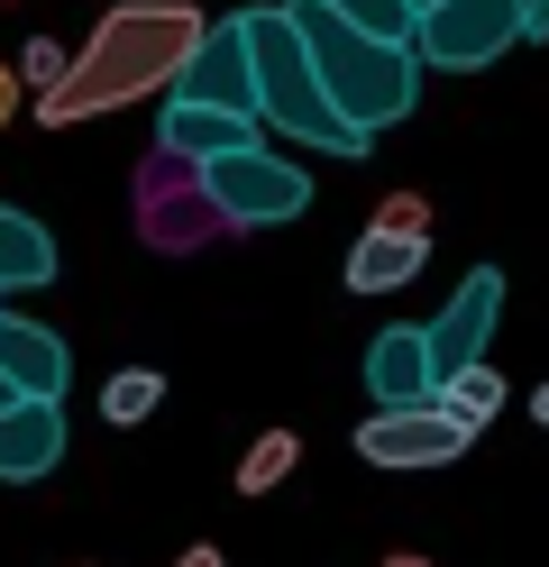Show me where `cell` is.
Here are the masks:
<instances>
[{
  "label": "cell",
  "mask_w": 549,
  "mask_h": 567,
  "mask_svg": "<svg viewBox=\"0 0 549 567\" xmlns=\"http://www.w3.org/2000/svg\"><path fill=\"white\" fill-rule=\"evenodd\" d=\"M202 38H211V19L193 10V0H120V10H101L92 47L37 92V120L73 128V120L129 111V101H146V92H174V74L193 64Z\"/></svg>",
  "instance_id": "6da1fadb"
},
{
  "label": "cell",
  "mask_w": 549,
  "mask_h": 567,
  "mask_svg": "<svg viewBox=\"0 0 549 567\" xmlns=\"http://www.w3.org/2000/svg\"><path fill=\"white\" fill-rule=\"evenodd\" d=\"M238 28H247V64H256V111H266L275 137H303V147H329V156H366L376 147V137L329 101L321 55L303 38V19H293V0L284 10H238Z\"/></svg>",
  "instance_id": "7a4b0ae2"
},
{
  "label": "cell",
  "mask_w": 549,
  "mask_h": 567,
  "mask_svg": "<svg viewBox=\"0 0 549 567\" xmlns=\"http://www.w3.org/2000/svg\"><path fill=\"white\" fill-rule=\"evenodd\" d=\"M293 19H303V38L321 55L329 101H339L366 137L394 128V120H413V101H421V47L413 38H376V28L339 19L329 0H293Z\"/></svg>",
  "instance_id": "3957f363"
},
{
  "label": "cell",
  "mask_w": 549,
  "mask_h": 567,
  "mask_svg": "<svg viewBox=\"0 0 549 567\" xmlns=\"http://www.w3.org/2000/svg\"><path fill=\"white\" fill-rule=\"evenodd\" d=\"M202 184H211V202H220V220H230V229H275V220H303V210H312L303 165L275 156L266 137H256V147L211 156V165H202Z\"/></svg>",
  "instance_id": "277c9868"
},
{
  "label": "cell",
  "mask_w": 549,
  "mask_h": 567,
  "mask_svg": "<svg viewBox=\"0 0 549 567\" xmlns=\"http://www.w3.org/2000/svg\"><path fill=\"white\" fill-rule=\"evenodd\" d=\"M211 229H230V220H220V202L202 184V156H183V147L156 137V156L138 165V238L183 257V247H202Z\"/></svg>",
  "instance_id": "5b68a950"
},
{
  "label": "cell",
  "mask_w": 549,
  "mask_h": 567,
  "mask_svg": "<svg viewBox=\"0 0 549 567\" xmlns=\"http://www.w3.org/2000/svg\"><path fill=\"white\" fill-rule=\"evenodd\" d=\"M421 64H439V74H476V64H504L512 47H522V0H439V10H421Z\"/></svg>",
  "instance_id": "8992f818"
},
{
  "label": "cell",
  "mask_w": 549,
  "mask_h": 567,
  "mask_svg": "<svg viewBox=\"0 0 549 567\" xmlns=\"http://www.w3.org/2000/svg\"><path fill=\"white\" fill-rule=\"evenodd\" d=\"M467 421L449 403H376V421L357 431V457L366 467H449V457H467Z\"/></svg>",
  "instance_id": "52a82bcc"
},
{
  "label": "cell",
  "mask_w": 549,
  "mask_h": 567,
  "mask_svg": "<svg viewBox=\"0 0 549 567\" xmlns=\"http://www.w3.org/2000/svg\"><path fill=\"white\" fill-rule=\"evenodd\" d=\"M495 321H504V266H476L458 293L439 302V321H430V358H439V375L486 358V348H495Z\"/></svg>",
  "instance_id": "ba28073f"
},
{
  "label": "cell",
  "mask_w": 549,
  "mask_h": 567,
  "mask_svg": "<svg viewBox=\"0 0 549 567\" xmlns=\"http://www.w3.org/2000/svg\"><path fill=\"white\" fill-rule=\"evenodd\" d=\"M183 101H220V111H256V64H247V28L238 19H211V38L193 47V64L174 74ZM266 120V111H256Z\"/></svg>",
  "instance_id": "9c48e42d"
},
{
  "label": "cell",
  "mask_w": 549,
  "mask_h": 567,
  "mask_svg": "<svg viewBox=\"0 0 549 567\" xmlns=\"http://www.w3.org/2000/svg\"><path fill=\"white\" fill-rule=\"evenodd\" d=\"M55 457H64V412H55V394H19V403H0V485H37V476H55Z\"/></svg>",
  "instance_id": "30bf717a"
},
{
  "label": "cell",
  "mask_w": 549,
  "mask_h": 567,
  "mask_svg": "<svg viewBox=\"0 0 549 567\" xmlns=\"http://www.w3.org/2000/svg\"><path fill=\"white\" fill-rule=\"evenodd\" d=\"M366 394L376 403H430L439 394V358H430V330H376L366 348Z\"/></svg>",
  "instance_id": "8fae6325"
},
{
  "label": "cell",
  "mask_w": 549,
  "mask_h": 567,
  "mask_svg": "<svg viewBox=\"0 0 549 567\" xmlns=\"http://www.w3.org/2000/svg\"><path fill=\"white\" fill-rule=\"evenodd\" d=\"M256 128H266V120H256V111H220V101H183V92H165V147H183V156H230V147H256Z\"/></svg>",
  "instance_id": "7c38bea8"
},
{
  "label": "cell",
  "mask_w": 549,
  "mask_h": 567,
  "mask_svg": "<svg viewBox=\"0 0 549 567\" xmlns=\"http://www.w3.org/2000/svg\"><path fill=\"white\" fill-rule=\"evenodd\" d=\"M0 367H10L19 394H55V403H64L73 358H64V339H55V330H37V321H28V311H0Z\"/></svg>",
  "instance_id": "4fadbf2b"
},
{
  "label": "cell",
  "mask_w": 549,
  "mask_h": 567,
  "mask_svg": "<svg viewBox=\"0 0 549 567\" xmlns=\"http://www.w3.org/2000/svg\"><path fill=\"white\" fill-rule=\"evenodd\" d=\"M421 257H430V238L376 220V229L348 247V284H357V293H394V284H413V275H421Z\"/></svg>",
  "instance_id": "5bb4252c"
},
{
  "label": "cell",
  "mask_w": 549,
  "mask_h": 567,
  "mask_svg": "<svg viewBox=\"0 0 549 567\" xmlns=\"http://www.w3.org/2000/svg\"><path fill=\"white\" fill-rule=\"evenodd\" d=\"M0 284H55V238H47V220H28V210H10L0 202Z\"/></svg>",
  "instance_id": "9a60e30c"
},
{
  "label": "cell",
  "mask_w": 549,
  "mask_h": 567,
  "mask_svg": "<svg viewBox=\"0 0 549 567\" xmlns=\"http://www.w3.org/2000/svg\"><path fill=\"white\" fill-rule=\"evenodd\" d=\"M439 403H449L467 431H486V421L504 412V375H495V358H476V367H449L439 375Z\"/></svg>",
  "instance_id": "2e32d148"
},
{
  "label": "cell",
  "mask_w": 549,
  "mask_h": 567,
  "mask_svg": "<svg viewBox=\"0 0 549 567\" xmlns=\"http://www.w3.org/2000/svg\"><path fill=\"white\" fill-rule=\"evenodd\" d=\"M293 467H303V440H293V431H266V440L238 457V494H275Z\"/></svg>",
  "instance_id": "e0dca14e"
},
{
  "label": "cell",
  "mask_w": 549,
  "mask_h": 567,
  "mask_svg": "<svg viewBox=\"0 0 549 567\" xmlns=\"http://www.w3.org/2000/svg\"><path fill=\"white\" fill-rule=\"evenodd\" d=\"M156 403H165V384L146 375V367H129V375H110V384H101V412H110V421H146Z\"/></svg>",
  "instance_id": "ac0fdd59"
},
{
  "label": "cell",
  "mask_w": 549,
  "mask_h": 567,
  "mask_svg": "<svg viewBox=\"0 0 549 567\" xmlns=\"http://www.w3.org/2000/svg\"><path fill=\"white\" fill-rule=\"evenodd\" d=\"M339 19H357V28H376V38H421V10L413 0H329Z\"/></svg>",
  "instance_id": "d6986e66"
},
{
  "label": "cell",
  "mask_w": 549,
  "mask_h": 567,
  "mask_svg": "<svg viewBox=\"0 0 549 567\" xmlns=\"http://www.w3.org/2000/svg\"><path fill=\"white\" fill-rule=\"evenodd\" d=\"M376 220H385V229H413V238H430V202H421V193H385V202H376Z\"/></svg>",
  "instance_id": "ffe728a7"
},
{
  "label": "cell",
  "mask_w": 549,
  "mask_h": 567,
  "mask_svg": "<svg viewBox=\"0 0 549 567\" xmlns=\"http://www.w3.org/2000/svg\"><path fill=\"white\" fill-rule=\"evenodd\" d=\"M64 64H73V55H64V47H55V38H28V55H19V74H28V83H37V92H47V83H55V74H64Z\"/></svg>",
  "instance_id": "44dd1931"
},
{
  "label": "cell",
  "mask_w": 549,
  "mask_h": 567,
  "mask_svg": "<svg viewBox=\"0 0 549 567\" xmlns=\"http://www.w3.org/2000/svg\"><path fill=\"white\" fill-rule=\"evenodd\" d=\"M19 92H28V74H19V55H0V128L19 120Z\"/></svg>",
  "instance_id": "7402d4cb"
},
{
  "label": "cell",
  "mask_w": 549,
  "mask_h": 567,
  "mask_svg": "<svg viewBox=\"0 0 549 567\" xmlns=\"http://www.w3.org/2000/svg\"><path fill=\"white\" fill-rule=\"evenodd\" d=\"M522 38H549V0H522Z\"/></svg>",
  "instance_id": "603a6c76"
},
{
  "label": "cell",
  "mask_w": 549,
  "mask_h": 567,
  "mask_svg": "<svg viewBox=\"0 0 549 567\" xmlns=\"http://www.w3.org/2000/svg\"><path fill=\"white\" fill-rule=\"evenodd\" d=\"M183 567H230V558H220L211 540H193V549H183Z\"/></svg>",
  "instance_id": "cb8c5ba5"
},
{
  "label": "cell",
  "mask_w": 549,
  "mask_h": 567,
  "mask_svg": "<svg viewBox=\"0 0 549 567\" xmlns=\"http://www.w3.org/2000/svg\"><path fill=\"white\" fill-rule=\"evenodd\" d=\"M0 403H19V384H10V367H0Z\"/></svg>",
  "instance_id": "d4e9b609"
},
{
  "label": "cell",
  "mask_w": 549,
  "mask_h": 567,
  "mask_svg": "<svg viewBox=\"0 0 549 567\" xmlns=\"http://www.w3.org/2000/svg\"><path fill=\"white\" fill-rule=\"evenodd\" d=\"M531 412H540V421H549V384H540V394H531Z\"/></svg>",
  "instance_id": "484cf974"
},
{
  "label": "cell",
  "mask_w": 549,
  "mask_h": 567,
  "mask_svg": "<svg viewBox=\"0 0 549 567\" xmlns=\"http://www.w3.org/2000/svg\"><path fill=\"white\" fill-rule=\"evenodd\" d=\"M413 10H439V0H413Z\"/></svg>",
  "instance_id": "4316f807"
},
{
  "label": "cell",
  "mask_w": 549,
  "mask_h": 567,
  "mask_svg": "<svg viewBox=\"0 0 549 567\" xmlns=\"http://www.w3.org/2000/svg\"><path fill=\"white\" fill-rule=\"evenodd\" d=\"M0 293H10V284H0Z\"/></svg>",
  "instance_id": "83f0119b"
}]
</instances>
